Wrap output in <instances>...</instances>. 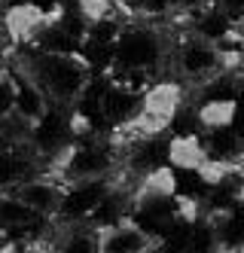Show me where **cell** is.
Wrapping results in <instances>:
<instances>
[{
	"instance_id": "3957f363",
	"label": "cell",
	"mask_w": 244,
	"mask_h": 253,
	"mask_svg": "<svg viewBox=\"0 0 244 253\" xmlns=\"http://www.w3.org/2000/svg\"><path fill=\"white\" fill-rule=\"evenodd\" d=\"M101 235V253H146V250H159V241L149 235L144 226L135 220H122L116 226H110Z\"/></svg>"
},
{
	"instance_id": "8992f818",
	"label": "cell",
	"mask_w": 244,
	"mask_h": 253,
	"mask_svg": "<svg viewBox=\"0 0 244 253\" xmlns=\"http://www.w3.org/2000/svg\"><path fill=\"white\" fill-rule=\"evenodd\" d=\"M15 55V43H12V34L3 22V9H0V64H9Z\"/></svg>"
},
{
	"instance_id": "30bf717a",
	"label": "cell",
	"mask_w": 244,
	"mask_h": 253,
	"mask_svg": "<svg viewBox=\"0 0 244 253\" xmlns=\"http://www.w3.org/2000/svg\"><path fill=\"white\" fill-rule=\"evenodd\" d=\"M238 168H241V171H244V156H241V162H238Z\"/></svg>"
},
{
	"instance_id": "7a4b0ae2",
	"label": "cell",
	"mask_w": 244,
	"mask_h": 253,
	"mask_svg": "<svg viewBox=\"0 0 244 253\" xmlns=\"http://www.w3.org/2000/svg\"><path fill=\"white\" fill-rule=\"evenodd\" d=\"M64 189H67V183L61 177H55L49 171H40V174L22 180V183L12 189V195L18 198V202H25L34 213L55 220V213H58L61 202H64Z\"/></svg>"
},
{
	"instance_id": "ba28073f",
	"label": "cell",
	"mask_w": 244,
	"mask_h": 253,
	"mask_svg": "<svg viewBox=\"0 0 244 253\" xmlns=\"http://www.w3.org/2000/svg\"><path fill=\"white\" fill-rule=\"evenodd\" d=\"M235 34H238V37H241V40H244V19H241V22H238V25H235Z\"/></svg>"
},
{
	"instance_id": "9c48e42d",
	"label": "cell",
	"mask_w": 244,
	"mask_h": 253,
	"mask_svg": "<svg viewBox=\"0 0 244 253\" xmlns=\"http://www.w3.org/2000/svg\"><path fill=\"white\" fill-rule=\"evenodd\" d=\"M61 3H64V6H73V3H77V0H61Z\"/></svg>"
},
{
	"instance_id": "6da1fadb",
	"label": "cell",
	"mask_w": 244,
	"mask_h": 253,
	"mask_svg": "<svg viewBox=\"0 0 244 253\" xmlns=\"http://www.w3.org/2000/svg\"><path fill=\"white\" fill-rule=\"evenodd\" d=\"M12 64L22 67L25 74L43 88V95L52 104L73 107L89 80L95 77L92 67L83 61V55H52V52H37V49H18L12 55Z\"/></svg>"
},
{
	"instance_id": "277c9868",
	"label": "cell",
	"mask_w": 244,
	"mask_h": 253,
	"mask_svg": "<svg viewBox=\"0 0 244 253\" xmlns=\"http://www.w3.org/2000/svg\"><path fill=\"white\" fill-rule=\"evenodd\" d=\"M193 110H195L201 131H208V128H220V125H232L235 101H204V104H195Z\"/></svg>"
},
{
	"instance_id": "5b68a950",
	"label": "cell",
	"mask_w": 244,
	"mask_h": 253,
	"mask_svg": "<svg viewBox=\"0 0 244 253\" xmlns=\"http://www.w3.org/2000/svg\"><path fill=\"white\" fill-rule=\"evenodd\" d=\"M15 92H18V85H15L12 64H0V119L15 113Z\"/></svg>"
},
{
	"instance_id": "52a82bcc",
	"label": "cell",
	"mask_w": 244,
	"mask_h": 253,
	"mask_svg": "<svg viewBox=\"0 0 244 253\" xmlns=\"http://www.w3.org/2000/svg\"><path fill=\"white\" fill-rule=\"evenodd\" d=\"M214 6H220V9L226 12L235 25L244 19V0H214Z\"/></svg>"
}]
</instances>
